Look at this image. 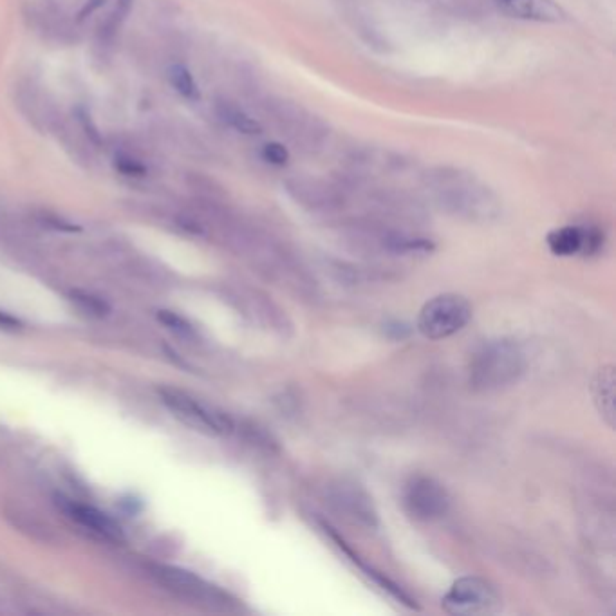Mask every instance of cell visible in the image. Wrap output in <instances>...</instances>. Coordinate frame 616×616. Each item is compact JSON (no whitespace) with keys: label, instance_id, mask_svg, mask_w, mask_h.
<instances>
[{"label":"cell","instance_id":"ba28073f","mask_svg":"<svg viewBox=\"0 0 616 616\" xmlns=\"http://www.w3.org/2000/svg\"><path fill=\"white\" fill-rule=\"evenodd\" d=\"M439 201L452 214L465 217L468 221H479V223L492 221L501 212L499 203L485 188H447L441 192Z\"/></svg>","mask_w":616,"mask_h":616},{"label":"cell","instance_id":"2e32d148","mask_svg":"<svg viewBox=\"0 0 616 616\" xmlns=\"http://www.w3.org/2000/svg\"><path fill=\"white\" fill-rule=\"evenodd\" d=\"M226 118L228 122L234 125L237 131L244 132V134H259L261 132V125L252 120L250 116H246L241 111H228L226 112Z\"/></svg>","mask_w":616,"mask_h":616},{"label":"cell","instance_id":"3957f363","mask_svg":"<svg viewBox=\"0 0 616 616\" xmlns=\"http://www.w3.org/2000/svg\"><path fill=\"white\" fill-rule=\"evenodd\" d=\"M470 318V302L456 293H445L430 299L421 308L418 329L429 340H443L465 329Z\"/></svg>","mask_w":616,"mask_h":616},{"label":"cell","instance_id":"6da1fadb","mask_svg":"<svg viewBox=\"0 0 616 616\" xmlns=\"http://www.w3.org/2000/svg\"><path fill=\"white\" fill-rule=\"evenodd\" d=\"M526 371V353L510 338L488 340L477 347L468 364V383L477 392L501 391Z\"/></svg>","mask_w":616,"mask_h":616},{"label":"cell","instance_id":"ac0fdd59","mask_svg":"<svg viewBox=\"0 0 616 616\" xmlns=\"http://www.w3.org/2000/svg\"><path fill=\"white\" fill-rule=\"evenodd\" d=\"M20 326H22L20 320L11 317L8 313H2V311H0V327H2V329H19Z\"/></svg>","mask_w":616,"mask_h":616},{"label":"cell","instance_id":"52a82bcc","mask_svg":"<svg viewBox=\"0 0 616 616\" xmlns=\"http://www.w3.org/2000/svg\"><path fill=\"white\" fill-rule=\"evenodd\" d=\"M327 503L349 523L364 526L367 530H374L378 526V512L371 495L353 481L342 479L329 486Z\"/></svg>","mask_w":616,"mask_h":616},{"label":"cell","instance_id":"8992f818","mask_svg":"<svg viewBox=\"0 0 616 616\" xmlns=\"http://www.w3.org/2000/svg\"><path fill=\"white\" fill-rule=\"evenodd\" d=\"M402 503L405 512L421 523H432L445 517L450 508L447 488L434 477L418 474L403 486Z\"/></svg>","mask_w":616,"mask_h":616},{"label":"cell","instance_id":"8fae6325","mask_svg":"<svg viewBox=\"0 0 616 616\" xmlns=\"http://www.w3.org/2000/svg\"><path fill=\"white\" fill-rule=\"evenodd\" d=\"M499 8L515 19L535 20L548 24L566 20V13L553 0H504Z\"/></svg>","mask_w":616,"mask_h":616},{"label":"cell","instance_id":"5bb4252c","mask_svg":"<svg viewBox=\"0 0 616 616\" xmlns=\"http://www.w3.org/2000/svg\"><path fill=\"white\" fill-rule=\"evenodd\" d=\"M71 300H73V304L84 311L85 315H91V317L102 318L111 311L105 300L96 297L93 293H87V291H73Z\"/></svg>","mask_w":616,"mask_h":616},{"label":"cell","instance_id":"9c48e42d","mask_svg":"<svg viewBox=\"0 0 616 616\" xmlns=\"http://www.w3.org/2000/svg\"><path fill=\"white\" fill-rule=\"evenodd\" d=\"M548 248L557 257H571V255H591L602 246V235L593 228H579V226H564L553 230L548 239Z\"/></svg>","mask_w":616,"mask_h":616},{"label":"cell","instance_id":"4fadbf2b","mask_svg":"<svg viewBox=\"0 0 616 616\" xmlns=\"http://www.w3.org/2000/svg\"><path fill=\"white\" fill-rule=\"evenodd\" d=\"M593 402L597 405L600 416L607 421L609 427L615 425V373L613 367L607 365L598 371L591 383Z\"/></svg>","mask_w":616,"mask_h":616},{"label":"cell","instance_id":"7c38bea8","mask_svg":"<svg viewBox=\"0 0 616 616\" xmlns=\"http://www.w3.org/2000/svg\"><path fill=\"white\" fill-rule=\"evenodd\" d=\"M324 530H326V535H329V537L336 542V546L346 553L347 557L351 559V562L356 564L360 570L364 571V575L367 579L373 580L374 584H376L378 588L383 589L389 597L394 598V600H398L400 604H405L407 607H418L416 606V600H412L411 595H407V593H405V591H403V589L400 588L396 582H392L391 579H387V577H385V573L374 570L373 566L365 564L364 560L360 559L358 555H355V551L351 550V548L347 546L346 542L340 539V535H338V533L333 532V528H329L327 524H324Z\"/></svg>","mask_w":616,"mask_h":616},{"label":"cell","instance_id":"5b68a950","mask_svg":"<svg viewBox=\"0 0 616 616\" xmlns=\"http://www.w3.org/2000/svg\"><path fill=\"white\" fill-rule=\"evenodd\" d=\"M441 606L450 615H490L501 607V595L486 579L463 577L450 586Z\"/></svg>","mask_w":616,"mask_h":616},{"label":"cell","instance_id":"30bf717a","mask_svg":"<svg viewBox=\"0 0 616 616\" xmlns=\"http://www.w3.org/2000/svg\"><path fill=\"white\" fill-rule=\"evenodd\" d=\"M62 504H64L67 515L85 530L102 537L105 541H122L123 532L120 524L111 519L109 515L100 512L98 508L89 506V504H78L69 499H64Z\"/></svg>","mask_w":616,"mask_h":616},{"label":"cell","instance_id":"e0dca14e","mask_svg":"<svg viewBox=\"0 0 616 616\" xmlns=\"http://www.w3.org/2000/svg\"><path fill=\"white\" fill-rule=\"evenodd\" d=\"M264 158H266V161L273 163V165L282 167V165H286L290 161V152L280 143H268L264 147Z\"/></svg>","mask_w":616,"mask_h":616},{"label":"cell","instance_id":"277c9868","mask_svg":"<svg viewBox=\"0 0 616 616\" xmlns=\"http://www.w3.org/2000/svg\"><path fill=\"white\" fill-rule=\"evenodd\" d=\"M150 575L158 580V584L170 591L172 595L192 602V604L210 607V609H228L232 606V602L228 600L223 591L210 586L208 582L199 579L197 575L190 573V571L158 564V566L150 568Z\"/></svg>","mask_w":616,"mask_h":616},{"label":"cell","instance_id":"9a60e30c","mask_svg":"<svg viewBox=\"0 0 616 616\" xmlns=\"http://www.w3.org/2000/svg\"><path fill=\"white\" fill-rule=\"evenodd\" d=\"M158 318L170 329V331H174V333H178V335H194V327L190 326L185 318L179 317V315L172 313V311H159Z\"/></svg>","mask_w":616,"mask_h":616},{"label":"cell","instance_id":"d6986e66","mask_svg":"<svg viewBox=\"0 0 616 616\" xmlns=\"http://www.w3.org/2000/svg\"><path fill=\"white\" fill-rule=\"evenodd\" d=\"M495 2H497V4H499V6H501V4H503L504 0H495Z\"/></svg>","mask_w":616,"mask_h":616},{"label":"cell","instance_id":"7a4b0ae2","mask_svg":"<svg viewBox=\"0 0 616 616\" xmlns=\"http://www.w3.org/2000/svg\"><path fill=\"white\" fill-rule=\"evenodd\" d=\"M159 396L178 420L190 429L208 436H224L234 430V421L226 412L215 409L214 405L199 402L194 396L178 389H161Z\"/></svg>","mask_w":616,"mask_h":616}]
</instances>
